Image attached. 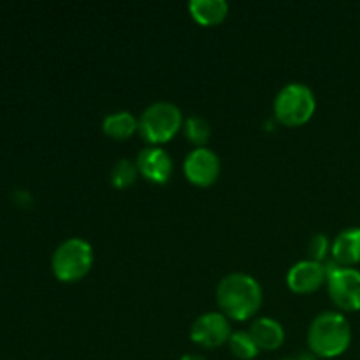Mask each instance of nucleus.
Returning a JSON list of instances; mask_svg holds the SVG:
<instances>
[{
    "label": "nucleus",
    "mask_w": 360,
    "mask_h": 360,
    "mask_svg": "<svg viewBox=\"0 0 360 360\" xmlns=\"http://www.w3.org/2000/svg\"><path fill=\"white\" fill-rule=\"evenodd\" d=\"M262 287L253 276L245 273L227 274L217 287V302L227 319L245 322L262 306Z\"/></svg>",
    "instance_id": "1"
},
{
    "label": "nucleus",
    "mask_w": 360,
    "mask_h": 360,
    "mask_svg": "<svg viewBox=\"0 0 360 360\" xmlns=\"http://www.w3.org/2000/svg\"><path fill=\"white\" fill-rule=\"evenodd\" d=\"M352 343V327L341 313H320L308 330V345L313 355L334 359L343 355Z\"/></svg>",
    "instance_id": "2"
},
{
    "label": "nucleus",
    "mask_w": 360,
    "mask_h": 360,
    "mask_svg": "<svg viewBox=\"0 0 360 360\" xmlns=\"http://www.w3.org/2000/svg\"><path fill=\"white\" fill-rule=\"evenodd\" d=\"M183 120L181 109L172 102H153L148 105L139 116V136L150 146H160L169 143L181 130Z\"/></svg>",
    "instance_id": "3"
},
{
    "label": "nucleus",
    "mask_w": 360,
    "mask_h": 360,
    "mask_svg": "<svg viewBox=\"0 0 360 360\" xmlns=\"http://www.w3.org/2000/svg\"><path fill=\"white\" fill-rule=\"evenodd\" d=\"M316 111L315 94L302 83H288L274 98V116L285 127H301Z\"/></svg>",
    "instance_id": "4"
},
{
    "label": "nucleus",
    "mask_w": 360,
    "mask_h": 360,
    "mask_svg": "<svg viewBox=\"0 0 360 360\" xmlns=\"http://www.w3.org/2000/svg\"><path fill=\"white\" fill-rule=\"evenodd\" d=\"M94 266V250L90 243L81 238L65 239L55 250L51 267L62 283H76L90 273Z\"/></svg>",
    "instance_id": "5"
},
{
    "label": "nucleus",
    "mask_w": 360,
    "mask_h": 360,
    "mask_svg": "<svg viewBox=\"0 0 360 360\" xmlns=\"http://www.w3.org/2000/svg\"><path fill=\"white\" fill-rule=\"evenodd\" d=\"M327 290L334 306L343 311H360V271L327 266Z\"/></svg>",
    "instance_id": "6"
},
{
    "label": "nucleus",
    "mask_w": 360,
    "mask_h": 360,
    "mask_svg": "<svg viewBox=\"0 0 360 360\" xmlns=\"http://www.w3.org/2000/svg\"><path fill=\"white\" fill-rule=\"evenodd\" d=\"M183 171L192 185L207 188L217 183L221 171V162L210 148H195L186 155L183 162Z\"/></svg>",
    "instance_id": "7"
},
{
    "label": "nucleus",
    "mask_w": 360,
    "mask_h": 360,
    "mask_svg": "<svg viewBox=\"0 0 360 360\" xmlns=\"http://www.w3.org/2000/svg\"><path fill=\"white\" fill-rule=\"evenodd\" d=\"M232 336L231 323L224 313L210 311L200 315L190 329V340L202 348H218L229 343Z\"/></svg>",
    "instance_id": "8"
},
{
    "label": "nucleus",
    "mask_w": 360,
    "mask_h": 360,
    "mask_svg": "<svg viewBox=\"0 0 360 360\" xmlns=\"http://www.w3.org/2000/svg\"><path fill=\"white\" fill-rule=\"evenodd\" d=\"M327 283V266L315 260H301L287 273V285L294 294L308 295Z\"/></svg>",
    "instance_id": "9"
},
{
    "label": "nucleus",
    "mask_w": 360,
    "mask_h": 360,
    "mask_svg": "<svg viewBox=\"0 0 360 360\" xmlns=\"http://www.w3.org/2000/svg\"><path fill=\"white\" fill-rule=\"evenodd\" d=\"M136 164L137 169H139V174L148 181L157 183V185L167 183L171 179L172 171H174L172 158L160 146L144 148L139 157H137Z\"/></svg>",
    "instance_id": "10"
},
{
    "label": "nucleus",
    "mask_w": 360,
    "mask_h": 360,
    "mask_svg": "<svg viewBox=\"0 0 360 360\" xmlns=\"http://www.w3.org/2000/svg\"><path fill=\"white\" fill-rule=\"evenodd\" d=\"M334 264L340 267H352L360 262V227L340 232L330 246Z\"/></svg>",
    "instance_id": "11"
},
{
    "label": "nucleus",
    "mask_w": 360,
    "mask_h": 360,
    "mask_svg": "<svg viewBox=\"0 0 360 360\" xmlns=\"http://www.w3.org/2000/svg\"><path fill=\"white\" fill-rule=\"evenodd\" d=\"M248 333L252 334L259 350H278L285 341V330L281 323L274 319H267V316L266 319L255 320Z\"/></svg>",
    "instance_id": "12"
},
{
    "label": "nucleus",
    "mask_w": 360,
    "mask_h": 360,
    "mask_svg": "<svg viewBox=\"0 0 360 360\" xmlns=\"http://www.w3.org/2000/svg\"><path fill=\"white\" fill-rule=\"evenodd\" d=\"M190 16L204 27L221 23L229 14V4L225 0H192L188 4Z\"/></svg>",
    "instance_id": "13"
},
{
    "label": "nucleus",
    "mask_w": 360,
    "mask_h": 360,
    "mask_svg": "<svg viewBox=\"0 0 360 360\" xmlns=\"http://www.w3.org/2000/svg\"><path fill=\"white\" fill-rule=\"evenodd\" d=\"M102 130L111 139L127 141L139 130V120L130 111L112 112V115H108L104 118Z\"/></svg>",
    "instance_id": "14"
},
{
    "label": "nucleus",
    "mask_w": 360,
    "mask_h": 360,
    "mask_svg": "<svg viewBox=\"0 0 360 360\" xmlns=\"http://www.w3.org/2000/svg\"><path fill=\"white\" fill-rule=\"evenodd\" d=\"M183 130L190 143L195 148H206V143L211 137V125L202 116H190L183 123Z\"/></svg>",
    "instance_id": "15"
},
{
    "label": "nucleus",
    "mask_w": 360,
    "mask_h": 360,
    "mask_svg": "<svg viewBox=\"0 0 360 360\" xmlns=\"http://www.w3.org/2000/svg\"><path fill=\"white\" fill-rule=\"evenodd\" d=\"M229 348H231L232 355L241 360H252L259 355V347L253 341L252 334L245 333V330H238L232 333L231 340H229Z\"/></svg>",
    "instance_id": "16"
},
{
    "label": "nucleus",
    "mask_w": 360,
    "mask_h": 360,
    "mask_svg": "<svg viewBox=\"0 0 360 360\" xmlns=\"http://www.w3.org/2000/svg\"><path fill=\"white\" fill-rule=\"evenodd\" d=\"M137 176H139V169L136 162L122 158L116 162L111 171V185L116 188H129L136 183Z\"/></svg>",
    "instance_id": "17"
},
{
    "label": "nucleus",
    "mask_w": 360,
    "mask_h": 360,
    "mask_svg": "<svg viewBox=\"0 0 360 360\" xmlns=\"http://www.w3.org/2000/svg\"><path fill=\"white\" fill-rule=\"evenodd\" d=\"M330 243L329 238L326 234H315L311 238L308 245V253H309V260H315V262H322L326 260L327 253L330 252Z\"/></svg>",
    "instance_id": "18"
},
{
    "label": "nucleus",
    "mask_w": 360,
    "mask_h": 360,
    "mask_svg": "<svg viewBox=\"0 0 360 360\" xmlns=\"http://www.w3.org/2000/svg\"><path fill=\"white\" fill-rule=\"evenodd\" d=\"M179 360H206L202 357V355H197V354H186V355H183L181 359Z\"/></svg>",
    "instance_id": "19"
},
{
    "label": "nucleus",
    "mask_w": 360,
    "mask_h": 360,
    "mask_svg": "<svg viewBox=\"0 0 360 360\" xmlns=\"http://www.w3.org/2000/svg\"><path fill=\"white\" fill-rule=\"evenodd\" d=\"M295 360H316V355L313 354H301L295 357Z\"/></svg>",
    "instance_id": "20"
},
{
    "label": "nucleus",
    "mask_w": 360,
    "mask_h": 360,
    "mask_svg": "<svg viewBox=\"0 0 360 360\" xmlns=\"http://www.w3.org/2000/svg\"><path fill=\"white\" fill-rule=\"evenodd\" d=\"M281 360H295V359H281Z\"/></svg>",
    "instance_id": "21"
}]
</instances>
